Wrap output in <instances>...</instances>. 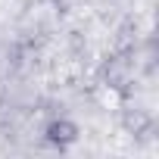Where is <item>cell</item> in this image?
Segmentation results:
<instances>
[{"mask_svg": "<svg viewBox=\"0 0 159 159\" xmlns=\"http://www.w3.org/2000/svg\"><path fill=\"white\" fill-rule=\"evenodd\" d=\"M44 137H47V143L66 150V147L78 143V137H81V128H78L72 119H53V122L44 128Z\"/></svg>", "mask_w": 159, "mask_h": 159, "instance_id": "cell-1", "label": "cell"}]
</instances>
